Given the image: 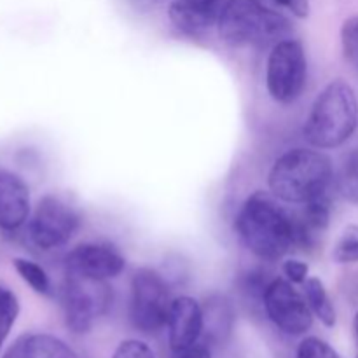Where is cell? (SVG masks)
Returning <instances> with one entry per match:
<instances>
[{
  "mask_svg": "<svg viewBox=\"0 0 358 358\" xmlns=\"http://www.w3.org/2000/svg\"><path fill=\"white\" fill-rule=\"evenodd\" d=\"M269 192L278 201L304 205L336 187L331 157L315 147H296L278 156L268 173Z\"/></svg>",
  "mask_w": 358,
  "mask_h": 358,
  "instance_id": "2",
  "label": "cell"
},
{
  "mask_svg": "<svg viewBox=\"0 0 358 358\" xmlns=\"http://www.w3.org/2000/svg\"><path fill=\"white\" fill-rule=\"evenodd\" d=\"M215 28L220 41L233 48H264L292 37V23L262 0H229Z\"/></svg>",
  "mask_w": 358,
  "mask_h": 358,
  "instance_id": "4",
  "label": "cell"
},
{
  "mask_svg": "<svg viewBox=\"0 0 358 358\" xmlns=\"http://www.w3.org/2000/svg\"><path fill=\"white\" fill-rule=\"evenodd\" d=\"M301 287H303V294L304 297H306L308 306L313 311L315 317H317L325 327H334L336 322H338V315H336V308L334 304H332L331 296H329L324 282H322L318 276H310Z\"/></svg>",
  "mask_w": 358,
  "mask_h": 358,
  "instance_id": "15",
  "label": "cell"
},
{
  "mask_svg": "<svg viewBox=\"0 0 358 358\" xmlns=\"http://www.w3.org/2000/svg\"><path fill=\"white\" fill-rule=\"evenodd\" d=\"M358 128V100L346 80L334 79L317 94L303 126L310 147L320 150L345 145Z\"/></svg>",
  "mask_w": 358,
  "mask_h": 358,
  "instance_id": "3",
  "label": "cell"
},
{
  "mask_svg": "<svg viewBox=\"0 0 358 358\" xmlns=\"http://www.w3.org/2000/svg\"><path fill=\"white\" fill-rule=\"evenodd\" d=\"M203 306V334L215 345H222L233 334L236 311L233 301L222 294H212L206 297Z\"/></svg>",
  "mask_w": 358,
  "mask_h": 358,
  "instance_id": "14",
  "label": "cell"
},
{
  "mask_svg": "<svg viewBox=\"0 0 358 358\" xmlns=\"http://www.w3.org/2000/svg\"><path fill=\"white\" fill-rule=\"evenodd\" d=\"M23 358H80L59 338L51 334L24 336Z\"/></svg>",
  "mask_w": 358,
  "mask_h": 358,
  "instance_id": "16",
  "label": "cell"
},
{
  "mask_svg": "<svg viewBox=\"0 0 358 358\" xmlns=\"http://www.w3.org/2000/svg\"><path fill=\"white\" fill-rule=\"evenodd\" d=\"M357 358H358V357H357Z\"/></svg>",
  "mask_w": 358,
  "mask_h": 358,
  "instance_id": "30",
  "label": "cell"
},
{
  "mask_svg": "<svg viewBox=\"0 0 358 358\" xmlns=\"http://www.w3.org/2000/svg\"><path fill=\"white\" fill-rule=\"evenodd\" d=\"M308 84V58L297 38H283L271 45L266 62V90L271 100L290 105L303 96Z\"/></svg>",
  "mask_w": 358,
  "mask_h": 358,
  "instance_id": "6",
  "label": "cell"
},
{
  "mask_svg": "<svg viewBox=\"0 0 358 358\" xmlns=\"http://www.w3.org/2000/svg\"><path fill=\"white\" fill-rule=\"evenodd\" d=\"M296 358H341L329 343L320 338H306L301 341Z\"/></svg>",
  "mask_w": 358,
  "mask_h": 358,
  "instance_id": "22",
  "label": "cell"
},
{
  "mask_svg": "<svg viewBox=\"0 0 358 358\" xmlns=\"http://www.w3.org/2000/svg\"><path fill=\"white\" fill-rule=\"evenodd\" d=\"M31 201L27 182L17 173L0 168V229L17 231L30 219Z\"/></svg>",
  "mask_w": 358,
  "mask_h": 358,
  "instance_id": "13",
  "label": "cell"
},
{
  "mask_svg": "<svg viewBox=\"0 0 358 358\" xmlns=\"http://www.w3.org/2000/svg\"><path fill=\"white\" fill-rule=\"evenodd\" d=\"M14 269H16L17 275L21 276L24 283L30 287L34 292L41 294V296H52V283L49 275L45 273V269L42 268L41 264L37 262L30 261V259H23V257H16L13 261Z\"/></svg>",
  "mask_w": 358,
  "mask_h": 358,
  "instance_id": "17",
  "label": "cell"
},
{
  "mask_svg": "<svg viewBox=\"0 0 358 358\" xmlns=\"http://www.w3.org/2000/svg\"><path fill=\"white\" fill-rule=\"evenodd\" d=\"M112 358H156L152 348L140 339H126L115 348Z\"/></svg>",
  "mask_w": 358,
  "mask_h": 358,
  "instance_id": "23",
  "label": "cell"
},
{
  "mask_svg": "<svg viewBox=\"0 0 358 358\" xmlns=\"http://www.w3.org/2000/svg\"><path fill=\"white\" fill-rule=\"evenodd\" d=\"M271 2L287 9L299 20H306L310 16V0H271Z\"/></svg>",
  "mask_w": 358,
  "mask_h": 358,
  "instance_id": "25",
  "label": "cell"
},
{
  "mask_svg": "<svg viewBox=\"0 0 358 358\" xmlns=\"http://www.w3.org/2000/svg\"><path fill=\"white\" fill-rule=\"evenodd\" d=\"M229 0H173L168 6V17L182 35L198 38L217 27Z\"/></svg>",
  "mask_w": 358,
  "mask_h": 358,
  "instance_id": "12",
  "label": "cell"
},
{
  "mask_svg": "<svg viewBox=\"0 0 358 358\" xmlns=\"http://www.w3.org/2000/svg\"><path fill=\"white\" fill-rule=\"evenodd\" d=\"M353 331H355V336L358 339V313H355V317H353Z\"/></svg>",
  "mask_w": 358,
  "mask_h": 358,
  "instance_id": "29",
  "label": "cell"
},
{
  "mask_svg": "<svg viewBox=\"0 0 358 358\" xmlns=\"http://www.w3.org/2000/svg\"><path fill=\"white\" fill-rule=\"evenodd\" d=\"M282 269L285 278L294 285H303L310 278V266L301 259H287Z\"/></svg>",
  "mask_w": 358,
  "mask_h": 358,
  "instance_id": "24",
  "label": "cell"
},
{
  "mask_svg": "<svg viewBox=\"0 0 358 358\" xmlns=\"http://www.w3.org/2000/svg\"><path fill=\"white\" fill-rule=\"evenodd\" d=\"M126 268V257L110 243H80L65 257V271L96 280L117 278Z\"/></svg>",
  "mask_w": 358,
  "mask_h": 358,
  "instance_id": "10",
  "label": "cell"
},
{
  "mask_svg": "<svg viewBox=\"0 0 358 358\" xmlns=\"http://www.w3.org/2000/svg\"><path fill=\"white\" fill-rule=\"evenodd\" d=\"M168 341L171 352L180 355L198 345L203 334V306L189 296L175 297L168 311Z\"/></svg>",
  "mask_w": 358,
  "mask_h": 358,
  "instance_id": "11",
  "label": "cell"
},
{
  "mask_svg": "<svg viewBox=\"0 0 358 358\" xmlns=\"http://www.w3.org/2000/svg\"><path fill=\"white\" fill-rule=\"evenodd\" d=\"M23 343H24V336L17 339L14 345H10L9 348H7V352L3 353L2 358H23Z\"/></svg>",
  "mask_w": 358,
  "mask_h": 358,
  "instance_id": "27",
  "label": "cell"
},
{
  "mask_svg": "<svg viewBox=\"0 0 358 358\" xmlns=\"http://www.w3.org/2000/svg\"><path fill=\"white\" fill-rule=\"evenodd\" d=\"M266 317L276 329L289 336H303L313 325V311L306 303L303 292L287 278H275L269 282L262 297Z\"/></svg>",
  "mask_w": 358,
  "mask_h": 358,
  "instance_id": "9",
  "label": "cell"
},
{
  "mask_svg": "<svg viewBox=\"0 0 358 358\" xmlns=\"http://www.w3.org/2000/svg\"><path fill=\"white\" fill-rule=\"evenodd\" d=\"M341 49L346 62L358 72V14H353L343 21Z\"/></svg>",
  "mask_w": 358,
  "mask_h": 358,
  "instance_id": "21",
  "label": "cell"
},
{
  "mask_svg": "<svg viewBox=\"0 0 358 358\" xmlns=\"http://www.w3.org/2000/svg\"><path fill=\"white\" fill-rule=\"evenodd\" d=\"M268 271L262 268H252L241 273L238 276V289L245 297L252 301H259L262 304V297H264L266 289H268L269 282L273 278H268Z\"/></svg>",
  "mask_w": 358,
  "mask_h": 358,
  "instance_id": "19",
  "label": "cell"
},
{
  "mask_svg": "<svg viewBox=\"0 0 358 358\" xmlns=\"http://www.w3.org/2000/svg\"><path fill=\"white\" fill-rule=\"evenodd\" d=\"M80 224L83 217L77 206L59 194H45L28 219V238L41 250H56L76 236Z\"/></svg>",
  "mask_w": 358,
  "mask_h": 358,
  "instance_id": "8",
  "label": "cell"
},
{
  "mask_svg": "<svg viewBox=\"0 0 358 358\" xmlns=\"http://www.w3.org/2000/svg\"><path fill=\"white\" fill-rule=\"evenodd\" d=\"M17 317H20V301L16 294L0 285V350L6 345V339L9 338Z\"/></svg>",
  "mask_w": 358,
  "mask_h": 358,
  "instance_id": "18",
  "label": "cell"
},
{
  "mask_svg": "<svg viewBox=\"0 0 358 358\" xmlns=\"http://www.w3.org/2000/svg\"><path fill=\"white\" fill-rule=\"evenodd\" d=\"M129 2H131V6L135 7V9L149 10L150 7H154V3H156L157 0H129Z\"/></svg>",
  "mask_w": 358,
  "mask_h": 358,
  "instance_id": "28",
  "label": "cell"
},
{
  "mask_svg": "<svg viewBox=\"0 0 358 358\" xmlns=\"http://www.w3.org/2000/svg\"><path fill=\"white\" fill-rule=\"evenodd\" d=\"M129 320L136 331L156 334L166 325L171 306L170 283L163 273L152 268H138L131 276Z\"/></svg>",
  "mask_w": 358,
  "mask_h": 358,
  "instance_id": "7",
  "label": "cell"
},
{
  "mask_svg": "<svg viewBox=\"0 0 358 358\" xmlns=\"http://www.w3.org/2000/svg\"><path fill=\"white\" fill-rule=\"evenodd\" d=\"M178 358H212V355H210V350L205 345H199L198 343V345L191 346L189 350L182 352Z\"/></svg>",
  "mask_w": 358,
  "mask_h": 358,
  "instance_id": "26",
  "label": "cell"
},
{
  "mask_svg": "<svg viewBox=\"0 0 358 358\" xmlns=\"http://www.w3.org/2000/svg\"><path fill=\"white\" fill-rule=\"evenodd\" d=\"M62 306L65 324L73 334H86L94 322L112 306L108 280H96L79 273L65 271L62 285Z\"/></svg>",
  "mask_w": 358,
  "mask_h": 358,
  "instance_id": "5",
  "label": "cell"
},
{
  "mask_svg": "<svg viewBox=\"0 0 358 358\" xmlns=\"http://www.w3.org/2000/svg\"><path fill=\"white\" fill-rule=\"evenodd\" d=\"M332 259L338 264H357L358 262V226L345 227L341 236L332 248Z\"/></svg>",
  "mask_w": 358,
  "mask_h": 358,
  "instance_id": "20",
  "label": "cell"
},
{
  "mask_svg": "<svg viewBox=\"0 0 358 358\" xmlns=\"http://www.w3.org/2000/svg\"><path fill=\"white\" fill-rule=\"evenodd\" d=\"M234 233L257 259L280 261L294 248V215L271 192L255 191L238 210Z\"/></svg>",
  "mask_w": 358,
  "mask_h": 358,
  "instance_id": "1",
  "label": "cell"
}]
</instances>
